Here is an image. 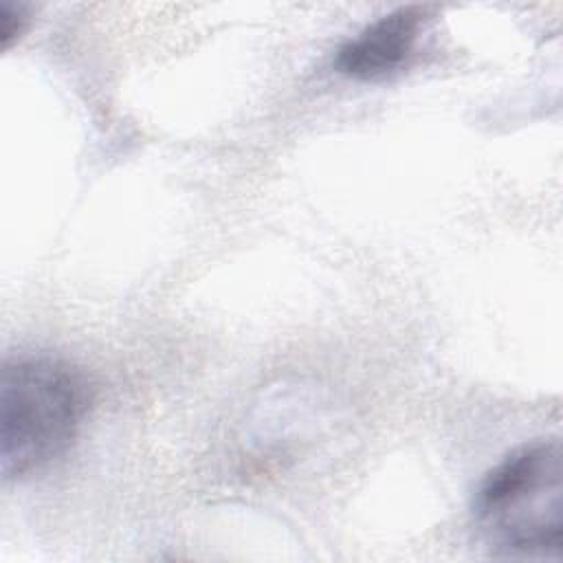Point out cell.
Here are the masks:
<instances>
[{"mask_svg": "<svg viewBox=\"0 0 563 563\" xmlns=\"http://www.w3.org/2000/svg\"><path fill=\"white\" fill-rule=\"evenodd\" d=\"M424 22L427 9L420 4L380 15L339 46L334 70L356 81H376L398 73L413 57Z\"/></svg>", "mask_w": 563, "mask_h": 563, "instance_id": "cell-3", "label": "cell"}, {"mask_svg": "<svg viewBox=\"0 0 563 563\" xmlns=\"http://www.w3.org/2000/svg\"><path fill=\"white\" fill-rule=\"evenodd\" d=\"M561 473L559 440L528 442L486 473L473 510L490 548L521 559L561 556Z\"/></svg>", "mask_w": 563, "mask_h": 563, "instance_id": "cell-2", "label": "cell"}, {"mask_svg": "<svg viewBox=\"0 0 563 563\" xmlns=\"http://www.w3.org/2000/svg\"><path fill=\"white\" fill-rule=\"evenodd\" d=\"M90 407L86 376L70 363L24 354L0 374V471L7 482L44 471L75 442Z\"/></svg>", "mask_w": 563, "mask_h": 563, "instance_id": "cell-1", "label": "cell"}, {"mask_svg": "<svg viewBox=\"0 0 563 563\" xmlns=\"http://www.w3.org/2000/svg\"><path fill=\"white\" fill-rule=\"evenodd\" d=\"M29 11L24 4H11L2 2L0 7V40L2 48L7 51L29 26Z\"/></svg>", "mask_w": 563, "mask_h": 563, "instance_id": "cell-4", "label": "cell"}]
</instances>
